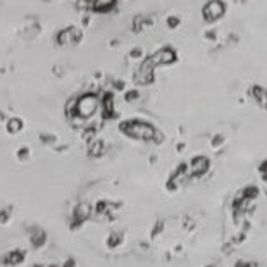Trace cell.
<instances>
[{
    "mask_svg": "<svg viewBox=\"0 0 267 267\" xmlns=\"http://www.w3.org/2000/svg\"><path fill=\"white\" fill-rule=\"evenodd\" d=\"M191 167H193V172H202L205 171V167H207V161H205V159H196V161L191 164Z\"/></svg>",
    "mask_w": 267,
    "mask_h": 267,
    "instance_id": "9",
    "label": "cell"
},
{
    "mask_svg": "<svg viewBox=\"0 0 267 267\" xmlns=\"http://www.w3.org/2000/svg\"><path fill=\"white\" fill-rule=\"evenodd\" d=\"M116 0H93V9L95 11H107L114 6Z\"/></svg>",
    "mask_w": 267,
    "mask_h": 267,
    "instance_id": "6",
    "label": "cell"
},
{
    "mask_svg": "<svg viewBox=\"0 0 267 267\" xmlns=\"http://www.w3.org/2000/svg\"><path fill=\"white\" fill-rule=\"evenodd\" d=\"M98 107V98L93 93H86V95L79 97L78 98V104H76V116L78 118H90V116L95 114Z\"/></svg>",
    "mask_w": 267,
    "mask_h": 267,
    "instance_id": "2",
    "label": "cell"
},
{
    "mask_svg": "<svg viewBox=\"0 0 267 267\" xmlns=\"http://www.w3.org/2000/svg\"><path fill=\"white\" fill-rule=\"evenodd\" d=\"M21 128H23L21 119H11L7 123V129L11 131V133H17V131H21Z\"/></svg>",
    "mask_w": 267,
    "mask_h": 267,
    "instance_id": "8",
    "label": "cell"
},
{
    "mask_svg": "<svg viewBox=\"0 0 267 267\" xmlns=\"http://www.w3.org/2000/svg\"><path fill=\"white\" fill-rule=\"evenodd\" d=\"M174 59H176V54L172 52L171 49H164V50H161V52H157V54L152 57L153 64H169V62H172Z\"/></svg>",
    "mask_w": 267,
    "mask_h": 267,
    "instance_id": "5",
    "label": "cell"
},
{
    "mask_svg": "<svg viewBox=\"0 0 267 267\" xmlns=\"http://www.w3.org/2000/svg\"><path fill=\"white\" fill-rule=\"evenodd\" d=\"M169 26H177V19H174V17H169Z\"/></svg>",
    "mask_w": 267,
    "mask_h": 267,
    "instance_id": "10",
    "label": "cell"
},
{
    "mask_svg": "<svg viewBox=\"0 0 267 267\" xmlns=\"http://www.w3.org/2000/svg\"><path fill=\"white\" fill-rule=\"evenodd\" d=\"M90 215V207L86 204H79V207L76 210V217L78 219H86Z\"/></svg>",
    "mask_w": 267,
    "mask_h": 267,
    "instance_id": "7",
    "label": "cell"
},
{
    "mask_svg": "<svg viewBox=\"0 0 267 267\" xmlns=\"http://www.w3.org/2000/svg\"><path fill=\"white\" fill-rule=\"evenodd\" d=\"M224 14V6L221 0H210L207 2V6L204 7V16L207 21H214L217 17H221Z\"/></svg>",
    "mask_w": 267,
    "mask_h": 267,
    "instance_id": "3",
    "label": "cell"
},
{
    "mask_svg": "<svg viewBox=\"0 0 267 267\" xmlns=\"http://www.w3.org/2000/svg\"><path fill=\"white\" fill-rule=\"evenodd\" d=\"M79 38H81V31H79L78 28H68V30H62L57 35V41L60 45L76 43Z\"/></svg>",
    "mask_w": 267,
    "mask_h": 267,
    "instance_id": "4",
    "label": "cell"
},
{
    "mask_svg": "<svg viewBox=\"0 0 267 267\" xmlns=\"http://www.w3.org/2000/svg\"><path fill=\"white\" fill-rule=\"evenodd\" d=\"M123 129H124V133L129 135V137L140 138V140H150V138H153V135H155L152 126L147 123H140V121H131V123L123 124Z\"/></svg>",
    "mask_w": 267,
    "mask_h": 267,
    "instance_id": "1",
    "label": "cell"
}]
</instances>
